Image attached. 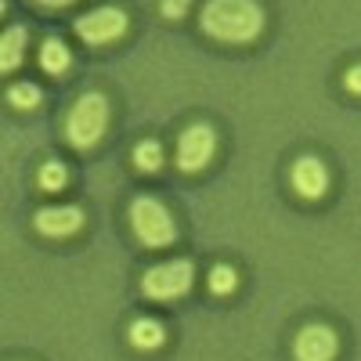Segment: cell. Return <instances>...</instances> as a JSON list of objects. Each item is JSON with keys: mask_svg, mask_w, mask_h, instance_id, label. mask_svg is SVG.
<instances>
[{"mask_svg": "<svg viewBox=\"0 0 361 361\" xmlns=\"http://www.w3.org/2000/svg\"><path fill=\"white\" fill-rule=\"evenodd\" d=\"M188 11V0H163V15L166 18H185Z\"/></svg>", "mask_w": 361, "mask_h": 361, "instance_id": "e0dca14e", "label": "cell"}, {"mask_svg": "<svg viewBox=\"0 0 361 361\" xmlns=\"http://www.w3.org/2000/svg\"><path fill=\"white\" fill-rule=\"evenodd\" d=\"M195 282V267L192 260H170V264H156V267H148L145 271V279H141V293L148 300H180Z\"/></svg>", "mask_w": 361, "mask_h": 361, "instance_id": "277c9868", "label": "cell"}, {"mask_svg": "<svg viewBox=\"0 0 361 361\" xmlns=\"http://www.w3.org/2000/svg\"><path fill=\"white\" fill-rule=\"evenodd\" d=\"M238 289V271L228 267V264H217L214 271H209V293L214 296H231Z\"/></svg>", "mask_w": 361, "mask_h": 361, "instance_id": "5bb4252c", "label": "cell"}, {"mask_svg": "<svg viewBox=\"0 0 361 361\" xmlns=\"http://www.w3.org/2000/svg\"><path fill=\"white\" fill-rule=\"evenodd\" d=\"M25 44H29V33H25L22 25H11L8 33H4V40H0V69H4V73L18 69Z\"/></svg>", "mask_w": 361, "mask_h": 361, "instance_id": "30bf717a", "label": "cell"}, {"mask_svg": "<svg viewBox=\"0 0 361 361\" xmlns=\"http://www.w3.org/2000/svg\"><path fill=\"white\" fill-rule=\"evenodd\" d=\"M130 228H134L137 243L145 250H163V246H170L177 238V224L170 217V209L159 199H152V195L134 199V206H130Z\"/></svg>", "mask_w": 361, "mask_h": 361, "instance_id": "7a4b0ae2", "label": "cell"}, {"mask_svg": "<svg viewBox=\"0 0 361 361\" xmlns=\"http://www.w3.org/2000/svg\"><path fill=\"white\" fill-rule=\"evenodd\" d=\"M214 152H217V134H214V127L192 123L185 134H180V141H177V166L185 170V173H195V170L209 166Z\"/></svg>", "mask_w": 361, "mask_h": 361, "instance_id": "8992f818", "label": "cell"}, {"mask_svg": "<svg viewBox=\"0 0 361 361\" xmlns=\"http://www.w3.org/2000/svg\"><path fill=\"white\" fill-rule=\"evenodd\" d=\"M83 228V209L76 206H47L37 214V231L44 238H69Z\"/></svg>", "mask_w": 361, "mask_h": 361, "instance_id": "9c48e42d", "label": "cell"}, {"mask_svg": "<svg viewBox=\"0 0 361 361\" xmlns=\"http://www.w3.org/2000/svg\"><path fill=\"white\" fill-rule=\"evenodd\" d=\"M37 4H44V8H69L73 0H37Z\"/></svg>", "mask_w": 361, "mask_h": 361, "instance_id": "d6986e66", "label": "cell"}, {"mask_svg": "<svg viewBox=\"0 0 361 361\" xmlns=\"http://www.w3.org/2000/svg\"><path fill=\"white\" fill-rule=\"evenodd\" d=\"M109 130V102L102 94H83L76 98V105L69 109L66 119V134L76 148H94Z\"/></svg>", "mask_w": 361, "mask_h": 361, "instance_id": "3957f363", "label": "cell"}, {"mask_svg": "<svg viewBox=\"0 0 361 361\" xmlns=\"http://www.w3.org/2000/svg\"><path fill=\"white\" fill-rule=\"evenodd\" d=\"M289 177H293V188L304 195V199H322L329 192V170L314 156H300L293 163V173Z\"/></svg>", "mask_w": 361, "mask_h": 361, "instance_id": "ba28073f", "label": "cell"}, {"mask_svg": "<svg viewBox=\"0 0 361 361\" xmlns=\"http://www.w3.org/2000/svg\"><path fill=\"white\" fill-rule=\"evenodd\" d=\"M134 166H137L141 173H156V170L163 166V145L152 141V137H145V141L134 148Z\"/></svg>", "mask_w": 361, "mask_h": 361, "instance_id": "4fadbf2b", "label": "cell"}, {"mask_svg": "<svg viewBox=\"0 0 361 361\" xmlns=\"http://www.w3.org/2000/svg\"><path fill=\"white\" fill-rule=\"evenodd\" d=\"M76 33L90 47H105V44H112V40H119L127 33V11H119V8H94V11H87V15L76 18Z\"/></svg>", "mask_w": 361, "mask_h": 361, "instance_id": "5b68a950", "label": "cell"}, {"mask_svg": "<svg viewBox=\"0 0 361 361\" xmlns=\"http://www.w3.org/2000/svg\"><path fill=\"white\" fill-rule=\"evenodd\" d=\"M293 354H296V361H336L340 340L329 325H304L296 333Z\"/></svg>", "mask_w": 361, "mask_h": 361, "instance_id": "52a82bcc", "label": "cell"}, {"mask_svg": "<svg viewBox=\"0 0 361 361\" xmlns=\"http://www.w3.org/2000/svg\"><path fill=\"white\" fill-rule=\"evenodd\" d=\"M163 340H166V329H163L156 318H137V322L130 325V343H134L137 350H159Z\"/></svg>", "mask_w": 361, "mask_h": 361, "instance_id": "8fae6325", "label": "cell"}, {"mask_svg": "<svg viewBox=\"0 0 361 361\" xmlns=\"http://www.w3.org/2000/svg\"><path fill=\"white\" fill-rule=\"evenodd\" d=\"M69 47L58 40V37H51V40H44V47H40V66H44V73H51V76H62L66 69H69Z\"/></svg>", "mask_w": 361, "mask_h": 361, "instance_id": "7c38bea8", "label": "cell"}, {"mask_svg": "<svg viewBox=\"0 0 361 361\" xmlns=\"http://www.w3.org/2000/svg\"><path fill=\"white\" fill-rule=\"evenodd\" d=\"M40 188L44 192H62L66 185H69V170H66V163H58V159H51V163H44L40 166Z\"/></svg>", "mask_w": 361, "mask_h": 361, "instance_id": "9a60e30c", "label": "cell"}, {"mask_svg": "<svg viewBox=\"0 0 361 361\" xmlns=\"http://www.w3.org/2000/svg\"><path fill=\"white\" fill-rule=\"evenodd\" d=\"M8 98H11L15 109H37V105H40V87H33V83H15V87L8 90Z\"/></svg>", "mask_w": 361, "mask_h": 361, "instance_id": "2e32d148", "label": "cell"}, {"mask_svg": "<svg viewBox=\"0 0 361 361\" xmlns=\"http://www.w3.org/2000/svg\"><path fill=\"white\" fill-rule=\"evenodd\" d=\"M199 25L221 44H253L264 33L267 15L257 0H206Z\"/></svg>", "mask_w": 361, "mask_h": 361, "instance_id": "6da1fadb", "label": "cell"}, {"mask_svg": "<svg viewBox=\"0 0 361 361\" xmlns=\"http://www.w3.org/2000/svg\"><path fill=\"white\" fill-rule=\"evenodd\" d=\"M343 87L350 90V94H361V66L347 69V76H343Z\"/></svg>", "mask_w": 361, "mask_h": 361, "instance_id": "ac0fdd59", "label": "cell"}]
</instances>
